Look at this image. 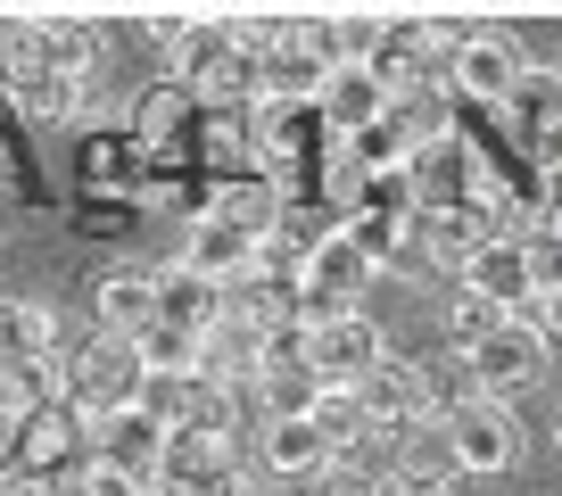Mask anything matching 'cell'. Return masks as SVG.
Masks as SVG:
<instances>
[{"label":"cell","mask_w":562,"mask_h":496,"mask_svg":"<svg viewBox=\"0 0 562 496\" xmlns=\"http://www.w3.org/2000/svg\"><path fill=\"white\" fill-rule=\"evenodd\" d=\"M166 50H175V91L191 108H248L257 100V58H248V42L232 25H182V42H166Z\"/></svg>","instance_id":"1"},{"label":"cell","mask_w":562,"mask_h":496,"mask_svg":"<svg viewBox=\"0 0 562 496\" xmlns=\"http://www.w3.org/2000/svg\"><path fill=\"white\" fill-rule=\"evenodd\" d=\"M140 356H133V339H108V331H91L83 348H67V406L83 414V422H108V414H124V406H140Z\"/></svg>","instance_id":"2"},{"label":"cell","mask_w":562,"mask_h":496,"mask_svg":"<svg viewBox=\"0 0 562 496\" xmlns=\"http://www.w3.org/2000/svg\"><path fill=\"white\" fill-rule=\"evenodd\" d=\"M299 356H306V372H315L323 390H356V381H372V372L389 364V339H381L372 315H323V323L299 331Z\"/></svg>","instance_id":"3"},{"label":"cell","mask_w":562,"mask_h":496,"mask_svg":"<svg viewBox=\"0 0 562 496\" xmlns=\"http://www.w3.org/2000/svg\"><path fill=\"white\" fill-rule=\"evenodd\" d=\"M91 463V422L75 406H42L18 422V472L42 480V488H67L75 472Z\"/></svg>","instance_id":"4"},{"label":"cell","mask_w":562,"mask_h":496,"mask_svg":"<svg viewBox=\"0 0 562 496\" xmlns=\"http://www.w3.org/2000/svg\"><path fill=\"white\" fill-rule=\"evenodd\" d=\"M463 364H472L480 397H496V406H505V397H521V390H538V381H546V331L505 315L480 348H463Z\"/></svg>","instance_id":"5"},{"label":"cell","mask_w":562,"mask_h":496,"mask_svg":"<svg viewBox=\"0 0 562 496\" xmlns=\"http://www.w3.org/2000/svg\"><path fill=\"white\" fill-rule=\"evenodd\" d=\"M372 290V266L364 248L348 240V232H331V240L315 248L299 266V323H323V315H356V298Z\"/></svg>","instance_id":"6"},{"label":"cell","mask_w":562,"mask_h":496,"mask_svg":"<svg viewBox=\"0 0 562 496\" xmlns=\"http://www.w3.org/2000/svg\"><path fill=\"white\" fill-rule=\"evenodd\" d=\"M513 83H521V50H513V34H496V25H472V42L456 50V67H447V91L472 108H505Z\"/></svg>","instance_id":"7"},{"label":"cell","mask_w":562,"mask_h":496,"mask_svg":"<svg viewBox=\"0 0 562 496\" xmlns=\"http://www.w3.org/2000/svg\"><path fill=\"white\" fill-rule=\"evenodd\" d=\"M447 447H456V472H513L521 463V422H513V406L480 397L447 422Z\"/></svg>","instance_id":"8"},{"label":"cell","mask_w":562,"mask_h":496,"mask_svg":"<svg viewBox=\"0 0 562 496\" xmlns=\"http://www.w3.org/2000/svg\"><path fill=\"white\" fill-rule=\"evenodd\" d=\"M265 356H273L265 331H248L240 315H215L207 331H199V381H215V390H257Z\"/></svg>","instance_id":"9"},{"label":"cell","mask_w":562,"mask_h":496,"mask_svg":"<svg viewBox=\"0 0 562 496\" xmlns=\"http://www.w3.org/2000/svg\"><path fill=\"white\" fill-rule=\"evenodd\" d=\"M463 290H472V298H488L496 315H529V298H538L529 248H521V240H480V257L463 266Z\"/></svg>","instance_id":"10"},{"label":"cell","mask_w":562,"mask_h":496,"mask_svg":"<svg viewBox=\"0 0 562 496\" xmlns=\"http://www.w3.org/2000/svg\"><path fill=\"white\" fill-rule=\"evenodd\" d=\"M323 83H331V67H323L299 34L273 42V50H257V100H265V108H315Z\"/></svg>","instance_id":"11"},{"label":"cell","mask_w":562,"mask_h":496,"mask_svg":"<svg viewBox=\"0 0 562 496\" xmlns=\"http://www.w3.org/2000/svg\"><path fill=\"white\" fill-rule=\"evenodd\" d=\"M91 455L116 463L124 480H140V488H149V480H158V455H166V430L149 422L140 406H124V414H108V422H91Z\"/></svg>","instance_id":"12"},{"label":"cell","mask_w":562,"mask_h":496,"mask_svg":"<svg viewBox=\"0 0 562 496\" xmlns=\"http://www.w3.org/2000/svg\"><path fill=\"white\" fill-rule=\"evenodd\" d=\"M496 116H505V133L521 149H554L562 142V75H538V67H521V83H513V100L496 108Z\"/></svg>","instance_id":"13"},{"label":"cell","mask_w":562,"mask_h":496,"mask_svg":"<svg viewBox=\"0 0 562 496\" xmlns=\"http://www.w3.org/2000/svg\"><path fill=\"white\" fill-rule=\"evenodd\" d=\"M248 439H257V472L265 480H299V488H306L315 472H331V463H339L331 447L315 439L306 414H299V422H265V430H248Z\"/></svg>","instance_id":"14"},{"label":"cell","mask_w":562,"mask_h":496,"mask_svg":"<svg viewBox=\"0 0 562 496\" xmlns=\"http://www.w3.org/2000/svg\"><path fill=\"white\" fill-rule=\"evenodd\" d=\"M91 315H100V331H108V339H140L149 323H158V273L116 266L100 290H91Z\"/></svg>","instance_id":"15"},{"label":"cell","mask_w":562,"mask_h":496,"mask_svg":"<svg viewBox=\"0 0 562 496\" xmlns=\"http://www.w3.org/2000/svg\"><path fill=\"white\" fill-rule=\"evenodd\" d=\"M323 124H331V142H356L364 124H381L389 116V91L372 83V67L356 58V67H331V83H323Z\"/></svg>","instance_id":"16"},{"label":"cell","mask_w":562,"mask_h":496,"mask_svg":"<svg viewBox=\"0 0 562 496\" xmlns=\"http://www.w3.org/2000/svg\"><path fill=\"white\" fill-rule=\"evenodd\" d=\"M207 224H232V232H248V240H273V224H281V191L265 174H232V182H215L207 191Z\"/></svg>","instance_id":"17"},{"label":"cell","mask_w":562,"mask_h":496,"mask_svg":"<svg viewBox=\"0 0 562 496\" xmlns=\"http://www.w3.org/2000/svg\"><path fill=\"white\" fill-rule=\"evenodd\" d=\"M257 257H265V240H248V232H232V224H207V215H199V224H191V240H182V266H191L199 282H215V290H224V282H240V273L257 266Z\"/></svg>","instance_id":"18"},{"label":"cell","mask_w":562,"mask_h":496,"mask_svg":"<svg viewBox=\"0 0 562 496\" xmlns=\"http://www.w3.org/2000/svg\"><path fill=\"white\" fill-rule=\"evenodd\" d=\"M472 257H480V215H472V207H439V215H414V266L463 273Z\"/></svg>","instance_id":"19"},{"label":"cell","mask_w":562,"mask_h":496,"mask_svg":"<svg viewBox=\"0 0 562 496\" xmlns=\"http://www.w3.org/2000/svg\"><path fill=\"white\" fill-rule=\"evenodd\" d=\"M364 67H372V83L397 100V91H414V83H439L430 75V42H422V18L414 25H381V42L364 50Z\"/></svg>","instance_id":"20"},{"label":"cell","mask_w":562,"mask_h":496,"mask_svg":"<svg viewBox=\"0 0 562 496\" xmlns=\"http://www.w3.org/2000/svg\"><path fill=\"white\" fill-rule=\"evenodd\" d=\"M414 390H422V414H430V422H456L463 406H480V381H472V364H463V348L422 356V364H414Z\"/></svg>","instance_id":"21"},{"label":"cell","mask_w":562,"mask_h":496,"mask_svg":"<svg viewBox=\"0 0 562 496\" xmlns=\"http://www.w3.org/2000/svg\"><path fill=\"white\" fill-rule=\"evenodd\" d=\"M356 397H364V414H372V439H389V430H405L422 414V390H414V364H405V356H389L372 381H356Z\"/></svg>","instance_id":"22"},{"label":"cell","mask_w":562,"mask_h":496,"mask_svg":"<svg viewBox=\"0 0 562 496\" xmlns=\"http://www.w3.org/2000/svg\"><path fill=\"white\" fill-rule=\"evenodd\" d=\"M389 124L405 133V149L447 142V133H456V91H447V83H414V91H397V100H389Z\"/></svg>","instance_id":"23"},{"label":"cell","mask_w":562,"mask_h":496,"mask_svg":"<svg viewBox=\"0 0 562 496\" xmlns=\"http://www.w3.org/2000/svg\"><path fill=\"white\" fill-rule=\"evenodd\" d=\"M34 67L67 75V83H91V67H100V25H75V18L34 25Z\"/></svg>","instance_id":"24"},{"label":"cell","mask_w":562,"mask_h":496,"mask_svg":"<svg viewBox=\"0 0 562 496\" xmlns=\"http://www.w3.org/2000/svg\"><path fill=\"white\" fill-rule=\"evenodd\" d=\"M215 315H224V290H215V282H199V273L175 257V266L158 273V323H182V331H207Z\"/></svg>","instance_id":"25"},{"label":"cell","mask_w":562,"mask_h":496,"mask_svg":"<svg viewBox=\"0 0 562 496\" xmlns=\"http://www.w3.org/2000/svg\"><path fill=\"white\" fill-rule=\"evenodd\" d=\"M306 422H315V439L331 447L339 463H348V447H364V439H372V414H364V397H356V390H315Z\"/></svg>","instance_id":"26"},{"label":"cell","mask_w":562,"mask_h":496,"mask_svg":"<svg viewBox=\"0 0 562 496\" xmlns=\"http://www.w3.org/2000/svg\"><path fill=\"white\" fill-rule=\"evenodd\" d=\"M389 455H397V472L456 480V447H447V422H430V414H414L405 430H389Z\"/></svg>","instance_id":"27"},{"label":"cell","mask_w":562,"mask_h":496,"mask_svg":"<svg viewBox=\"0 0 562 496\" xmlns=\"http://www.w3.org/2000/svg\"><path fill=\"white\" fill-rule=\"evenodd\" d=\"M339 232H348V240L364 248V266H372V273L414 266V215H348Z\"/></svg>","instance_id":"28"},{"label":"cell","mask_w":562,"mask_h":496,"mask_svg":"<svg viewBox=\"0 0 562 496\" xmlns=\"http://www.w3.org/2000/svg\"><path fill=\"white\" fill-rule=\"evenodd\" d=\"M140 372H199V331H182V323H149V331L133 339Z\"/></svg>","instance_id":"29"},{"label":"cell","mask_w":562,"mask_h":496,"mask_svg":"<svg viewBox=\"0 0 562 496\" xmlns=\"http://www.w3.org/2000/svg\"><path fill=\"white\" fill-rule=\"evenodd\" d=\"M182 116H191V100H182L175 83H166V91H140V100H133V142H140V149L175 142V133H182Z\"/></svg>","instance_id":"30"},{"label":"cell","mask_w":562,"mask_h":496,"mask_svg":"<svg viewBox=\"0 0 562 496\" xmlns=\"http://www.w3.org/2000/svg\"><path fill=\"white\" fill-rule=\"evenodd\" d=\"M18 108H25V116H42V124H58V116H75V108H83V83H67V75L34 67V75L18 83Z\"/></svg>","instance_id":"31"},{"label":"cell","mask_w":562,"mask_h":496,"mask_svg":"<svg viewBox=\"0 0 562 496\" xmlns=\"http://www.w3.org/2000/svg\"><path fill=\"white\" fill-rule=\"evenodd\" d=\"M496 323H505V315H496L488 298H472V290H463V298H456V315H447V331H456V348H480V339H488Z\"/></svg>","instance_id":"32"},{"label":"cell","mask_w":562,"mask_h":496,"mask_svg":"<svg viewBox=\"0 0 562 496\" xmlns=\"http://www.w3.org/2000/svg\"><path fill=\"white\" fill-rule=\"evenodd\" d=\"M372 488H381V480H372V472H356V463H331V472H315V480H306V496H372Z\"/></svg>","instance_id":"33"},{"label":"cell","mask_w":562,"mask_h":496,"mask_svg":"<svg viewBox=\"0 0 562 496\" xmlns=\"http://www.w3.org/2000/svg\"><path fill=\"white\" fill-rule=\"evenodd\" d=\"M538 224H546V232L562 240V149H554V158L538 166Z\"/></svg>","instance_id":"34"},{"label":"cell","mask_w":562,"mask_h":496,"mask_svg":"<svg viewBox=\"0 0 562 496\" xmlns=\"http://www.w3.org/2000/svg\"><path fill=\"white\" fill-rule=\"evenodd\" d=\"M513 323H538L546 339H562V282H554V290H538V298H529V315H513Z\"/></svg>","instance_id":"35"},{"label":"cell","mask_w":562,"mask_h":496,"mask_svg":"<svg viewBox=\"0 0 562 496\" xmlns=\"http://www.w3.org/2000/svg\"><path fill=\"white\" fill-rule=\"evenodd\" d=\"M372 496H456V488H447V480H422V472H381Z\"/></svg>","instance_id":"36"},{"label":"cell","mask_w":562,"mask_h":496,"mask_svg":"<svg viewBox=\"0 0 562 496\" xmlns=\"http://www.w3.org/2000/svg\"><path fill=\"white\" fill-rule=\"evenodd\" d=\"M18 472V422H9V414H0V480Z\"/></svg>","instance_id":"37"},{"label":"cell","mask_w":562,"mask_h":496,"mask_svg":"<svg viewBox=\"0 0 562 496\" xmlns=\"http://www.w3.org/2000/svg\"><path fill=\"white\" fill-rule=\"evenodd\" d=\"M140 496H166V488H140Z\"/></svg>","instance_id":"38"},{"label":"cell","mask_w":562,"mask_h":496,"mask_svg":"<svg viewBox=\"0 0 562 496\" xmlns=\"http://www.w3.org/2000/svg\"><path fill=\"white\" fill-rule=\"evenodd\" d=\"M554 439H562V430H554Z\"/></svg>","instance_id":"39"}]
</instances>
